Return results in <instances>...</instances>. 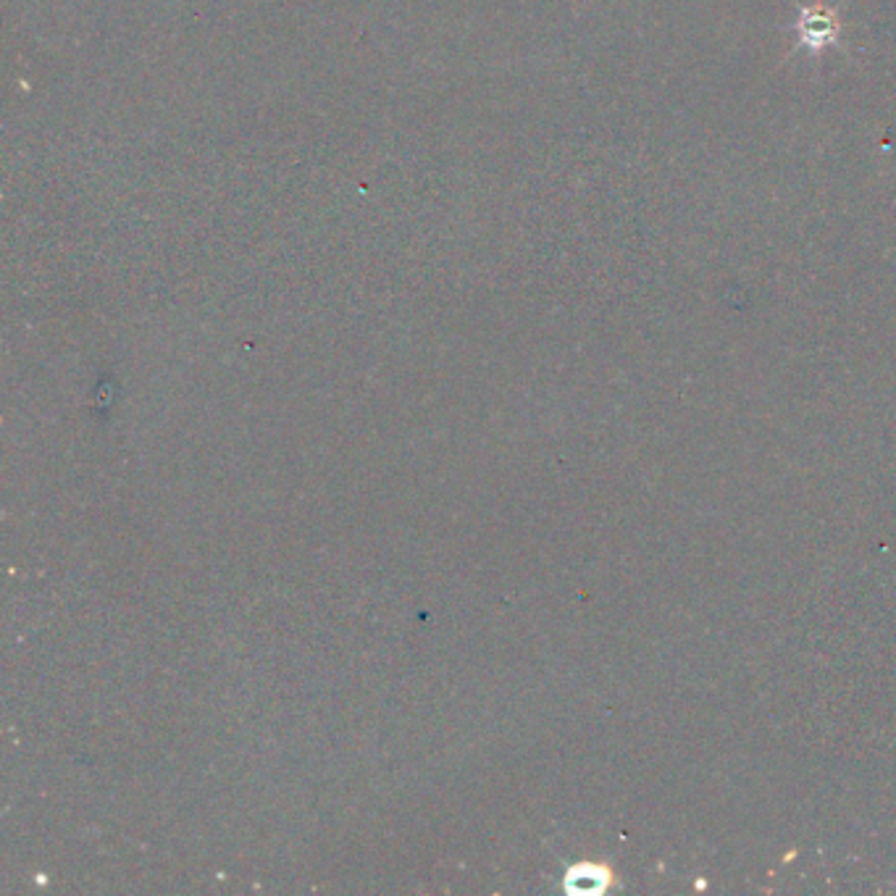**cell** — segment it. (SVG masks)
Instances as JSON below:
<instances>
[{
	"instance_id": "6da1fadb",
	"label": "cell",
	"mask_w": 896,
	"mask_h": 896,
	"mask_svg": "<svg viewBox=\"0 0 896 896\" xmlns=\"http://www.w3.org/2000/svg\"><path fill=\"white\" fill-rule=\"evenodd\" d=\"M802 29H805V43H810L807 48H823L820 43H826V40L833 43L839 24L831 14H810V19L802 22Z\"/></svg>"
},
{
	"instance_id": "7a4b0ae2",
	"label": "cell",
	"mask_w": 896,
	"mask_h": 896,
	"mask_svg": "<svg viewBox=\"0 0 896 896\" xmlns=\"http://www.w3.org/2000/svg\"><path fill=\"white\" fill-rule=\"evenodd\" d=\"M607 875L605 870L600 868H592V865H584V868H576L571 875H568V889L573 891H600L605 886Z\"/></svg>"
}]
</instances>
